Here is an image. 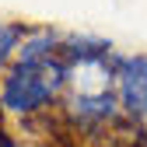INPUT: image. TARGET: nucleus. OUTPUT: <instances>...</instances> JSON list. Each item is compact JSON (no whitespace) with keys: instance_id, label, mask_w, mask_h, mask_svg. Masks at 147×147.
<instances>
[{"instance_id":"f257e3e1","label":"nucleus","mask_w":147,"mask_h":147,"mask_svg":"<svg viewBox=\"0 0 147 147\" xmlns=\"http://www.w3.org/2000/svg\"><path fill=\"white\" fill-rule=\"evenodd\" d=\"M63 63L60 56L49 60H35V63H18L7 74L4 91H0V102H4L7 112H35V109L49 105V98L60 91L63 84Z\"/></svg>"},{"instance_id":"f03ea898","label":"nucleus","mask_w":147,"mask_h":147,"mask_svg":"<svg viewBox=\"0 0 147 147\" xmlns=\"http://www.w3.org/2000/svg\"><path fill=\"white\" fill-rule=\"evenodd\" d=\"M119 70V98L133 116L147 119V56H126L116 63Z\"/></svg>"},{"instance_id":"7ed1b4c3","label":"nucleus","mask_w":147,"mask_h":147,"mask_svg":"<svg viewBox=\"0 0 147 147\" xmlns=\"http://www.w3.org/2000/svg\"><path fill=\"white\" fill-rule=\"evenodd\" d=\"M18 42H21V32L14 25H0V63H4V56H11L18 49Z\"/></svg>"}]
</instances>
